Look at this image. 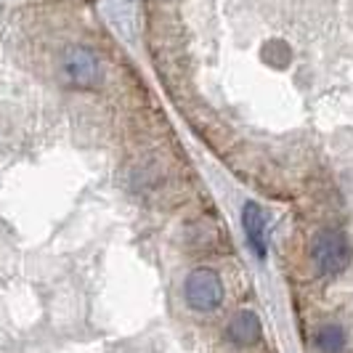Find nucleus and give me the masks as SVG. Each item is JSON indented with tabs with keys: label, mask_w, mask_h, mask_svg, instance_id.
<instances>
[{
	"label": "nucleus",
	"mask_w": 353,
	"mask_h": 353,
	"mask_svg": "<svg viewBox=\"0 0 353 353\" xmlns=\"http://www.w3.org/2000/svg\"><path fill=\"white\" fill-rule=\"evenodd\" d=\"M223 295H226V287H223V279L215 268L199 265L194 271H189V276L183 282V298H186V305L192 311L210 314L215 308H221Z\"/></svg>",
	"instance_id": "nucleus-1"
},
{
	"label": "nucleus",
	"mask_w": 353,
	"mask_h": 353,
	"mask_svg": "<svg viewBox=\"0 0 353 353\" xmlns=\"http://www.w3.org/2000/svg\"><path fill=\"white\" fill-rule=\"evenodd\" d=\"M311 258L321 276H337L351 263V242L340 229H324L314 239Z\"/></svg>",
	"instance_id": "nucleus-2"
},
{
	"label": "nucleus",
	"mask_w": 353,
	"mask_h": 353,
	"mask_svg": "<svg viewBox=\"0 0 353 353\" xmlns=\"http://www.w3.org/2000/svg\"><path fill=\"white\" fill-rule=\"evenodd\" d=\"M101 77V64L96 59V53L83 48V46H72L61 56V80L64 85L77 90H88L99 85Z\"/></svg>",
	"instance_id": "nucleus-3"
},
{
	"label": "nucleus",
	"mask_w": 353,
	"mask_h": 353,
	"mask_svg": "<svg viewBox=\"0 0 353 353\" xmlns=\"http://www.w3.org/2000/svg\"><path fill=\"white\" fill-rule=\"evenodd\" d=\"M242 231L248 239V248L258 261H265L268 255V245H265V212L258 202H245L242 208Z\"/></svg>",
	"instance_id": "nucleus-4"
},
{
	"label": "nucleus",
	"mask_w": 353,
	"mask_h": 353,
	"mask_svg": "<svg viewBox=\"0 0 353 353\" xmlns=\"http://www.w3.org/2000/svg\"><path fill=\"white\" fill-rule=\"evenodd\" d=\"M261 337H263V324H261V316L252 308H245V311H239L236 316L231 319L229 340L234 345L248 348V345H255Z\"/></svg>",
	"instance_id": "nucleus-5"
},
{
	"label": "nucleus",
	"mask_w": 353,
	"mask_h": 353,
	"mask_svg": "<svg viewBox=\"0 0 353 353\" xmlns=\"http://www.w3.org/2000/svg\"><path fill=\"white\" fill-rule=\"evenodd\" d=\"M314 345L319 353H345L348 332L340 324H321L314 335Z\"/></svg>",
	"instance_id": "nucleus-6"
}]
</instances>
